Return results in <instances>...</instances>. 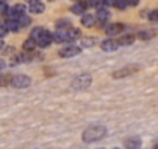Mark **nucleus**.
I'll list each match as a JSON object with an SVG mask.
<instances>
[{
  "label": "nucleus",
  "instance_id": "nucleus-9",
  "mask_svg": "<svg viewBox=\"0 0 158 149\" xmlns=\"http://www.w3.org/2000/svg\"><path fill=\"white\" fill-rule=\"evenodd\" d=\"M68 28H57V31L54 33V42L57 44H64V42H70L68 40Z\"/></svg>",
  "mask_w": 158,
  "mask_h": 149
},
{
  "label": "nucleus",
  "instance_id": "nucleus-27",
  "mask_svg": "<svg viewBox=\"0 0 158 149\" xmlns=\"http://www.w3.org/2000/svg\"><path fill=\"white\" fill-rule=\"evenodd\" d=\"M129 3H130V6H136L139 3V0H129Z\"/></svg>",
  "mask_w": 158,
  "mask_h": 149
},
{
  "label": "nucleus",
  "instance_id": "nucleus-19",
  "mask_svg": "<svg viewBox=\"0 0 158 149\" xmlns=\"http://www.w3.org/2000/svg\"><path fill=\"white\" fill-rule=\"evenodd\" d=\"M42 33H44V28L42 27H37V28H34L33 31H31V34H30V37H33L34 40H37L40 36H42Z\"/></svg>",
  "mask_w": 158,
  "mask_h": 149
},
{
  "label": "nucleus",
  "instance_id": "nucleus-12",
  "mask_svg": "<svg viewBox=\"0 0 158 149\" xmlns=\"http://www.w3.org/2000/svg\"><path fill=\"white\" fill-rule=\"evenodd\" d=\"M104 30H106V34H109V36H113V34H118V33H121V31L124 30V25H123V23H110V25H107Z\"/></svg>",
  "mask_w": 158,
  "mask_h": 149
},
{
  "label": "nucleus",
  "instance_id": "nucleus-5",
  "mask_svg": "<svg viewBox=\"0 0 158 149\" xmlns=\"http://www.w3.org/2000/svg\"><path fill=\"white\" fill-rule=\"evenodd\" d=\"M51 42H54V34L50 33L48 30H44L42 36L37 39V45H39L40 48H45V47H48Z\"/></svg>",
  "mask_w": 158,
  "mask_h": 149
},
{
  "label": "nucleus",
  "instance_id": "nucleus-8",
  "mask_svg": "<svg viewBox=\"0 0 158 149\" xmlns=\"http://www.w3.org/2000/svg\"><path fill=\"white\" fill-rule=\"evenodd\" d=\"M138 70V67H135V65H130V67H126V68H121V70H116L112 76L115 78V79H118V78H124V76H129V74H132V73H135Z\"/></svg>",
  "mask_w": 158,
  "mask_h": 149
},
{
  "label": "nucleus",
  "instance_id": "nucleus-13",
  "mask_svg": "<svg viewBox=\"0 0 158 149\" xmlns=\"http://www.w3.org/2000/svg\"><path fill=\"white\" fill-rule=\"evenodd\" d=\"M36 47H39V45H37V40H34L33 37H28V39L23 42V50H25L27 53L34 51V50H36Z\"/></svg>",
  "mask_w": 158,
  "mask_h": 149
},
{
  "label": "nucleus",
  "instance_id": "nucleus-11",
  "mask_svg": "<svg viewBox=\"0 0 158 149\" xmlns=\"http://www.w3.org/2000/svg\"><path fill=\"white\" fill-rule=\"evenodd\" d=\"M30 13L33 14H42L45 11V5L42 2H39V0H34V2H30V6H28Z\"/></svg>",
  "mask_w": 158,
  "mask_h": 149
},
{
  "label": "nucleus",
  "instance_id": "nucleus-14",
  "mask_svg": "<svg viewBox=\"0 0 158 149\" xmlns=\"http://www.w3.org/2000/svg\"><path fill=\"white\" fill-rule=\"evenodd\" d=\"M95 17L92 16V14H89V13H85V14H82L81 16V23L84 25V27H93L95 25Z\"/></svg>",
  "mask_w": 158,
  "mask_h": 149
},
{
  "label": "nucleus",
  "instance_id": "nucleus-22",
  "mask_svg": "<svg viewBox=\"0 0 158 149\" xmlns=\"http://www.w3.org/2000/svg\"><path fill=\"white\" fill-rule=\"evenodd\" d=\"M139 144H141V141H139V140H136V138L126 141V146H129V147H136V146H139Z\"/></svg>",
  "mask_w": 158,
  "mask_h": 149
},
{
  "label": "nucleus",
  "instance_id": "nucleus-1",
  "mask_svg": "<svg viewBox=\"0 0 158 149\" xmlns=\"http://www.w3.org/2000/svg\"><path fill=\"white\" fill-rule=\"evenodd\" d=\"M104 135H106V127L101 126V124H95V126H90L89 129L84 130L82 140L85 143H93V141H98V140L104 138Z\"/></svg>",
  "mask_w": 158,
  "mask_h": 149
},
{
  "label": "nucleus",
  "instance_id": "nucleus-21",
  "mask_svg": "<svg viewBox=\"0 0 158 149\" xmlns=\"http://www.w3.org/2000/svg\"><path fill=\"white\" fill-rule=\"evenodd\" d=\"M152 36H153L152 31H139V33H138V37H139V39H150Z\"/></svg>",
  "mask_w": 158,
  "mask_h": 149
},
{
  "label": "nucleus",
  "instance_id": "nucleus-20",
  "mask_svg": "<svg viewBox=\"0 0 158 149\" xmlns=\"http://www.w3.org/2000/svg\"><path fill=\"white\" fill-rule=\"evenodd\" d=\"M19 23H20V30H22V28H27V27L31 23V19H30L28 16H22V17L19 19Z\"/></svg>",
  "mask_w": 158,
  "mask_h": 149
},
{
  "label": "nucleus",
  "instance_id": "nucleus-24",
  "mask_svg": "<svg viewBox=\"0 0 158 149\" xmlns=\"http://www.w3.org/2000/svg\"><path fill=\"white\" fill-rule=\"evenodd\" d=\"M149 20L152 22H158V10H153L149 13Z\"/></svg>",
  "mask_w": 158,
  "mask_h": 149
},
{
  "label": "nucleus",
  "instance_id": "nucleus-28",
  "mask_svg": "<svg viewBox=\"0 0 158 149\" xmlns=\"http://www.w3.org/2000/svg\"><path fill=\"white\" fill-rule=\"evenodd\" d=\"M30 2H34V0H30Z\"/></svg>",
  "mask_w": 158,
  "mask_h": 149
},
{
  "label": "nucleus",
  "instance_id": "nucleus-10",
  "mask_svg": "<svg viewBox=\"0 0 158 149\" xmlns=\"http://www.w3.org/2000/svg\"><path fill=\"white\" fill-rule=\"evenodd\" d=\"M118 47H119V42H116V40H113V39H106V40H102L101 42V48L104 50V51H116L118 50Z\"/></svg>",
  "mask_w": 158,
  "mask_h": 149
},
{
  "label": "nucleus",
  "instance_id": "nucleus-6",
  "mask_svg": "<svg viewBox=\"0 0 158 149\" xmlns=\"http://www.w3.org/2000/svg\"><path fill=\"white\" fill-rule=\"evenodd\" d=\"M109 17H110V13H109V10H107L106 6L98 8V16H96V19H98V22H99V27H101V28H106V27H107L106 23H107Z\"/></svg>",
  "mask_w": 158,
  "mask_h": 149
},
{
  "label": "nucleus",
  "instance_id": "nucleus-17",
  "mask_svg": "<svg viewBox=\"0 0 158 149\" xmlns=\"http://www.w3.org/2000/svg\"><path fill=\"white\" fill-rule=\"evenodd\" d=\"M67 31H68V40H70V42H73V40H76V39L81 37V31H79L77 28H68Z\"/></svg>",
  "mask_w": 158,
  "mask_h": 149
},
{
  "label": "nucleus",
  "instance_id": "nucleus-7",
  "mask_svg": "<svg viewBox=\"0 0 158 149\" xmlns=\"http://www.w3.org/2000/svg\"><path fill=\"white\" fill-rule=\"evenodd\" d=\"M27 8H25V5H14L13 8H11V11H10V19H16V20H19L22 16H25L27 13Z\"/></svg>",
  "mask_w": 158,
  "mask_h": 149
},
{
  "label": "nucleus",
  "instance_id": "nucleus-16",
  "mask_svg": "<svg viewBox=\"0 0 158 149\" xmlns=\"http://www.w3.org/2000/svg\"><path fill=\"white\" fill-rule=\"evenodd\" d=\"M110 3L115 6V8H118V10H126L130 3H129V0H110Z\"/></svg>",
  "mask_w": 158,
  "mask_h": 149
},
{
  "label": "nucleus",
  "instance_id": "nucleus-3",
  "mask_svg": "<svg viewBox=\"0 0 158 149\" xmlns=\"http://www.w3.org/2000/svg\"><path fill=\"white\" fill-rule=\"evenodd\" d=\"M31 84V79L25 74H16L14 78H11V86L16 89H27Z\"/></svg>",
  "mask_w": 158,
  "mask_h": 149
},
{
  "label": "nucleus",
  "instance_id": "nucleus-26",
  "mask_svg": "<svg viewBox=\"0 0 158 149\" xmlns=\"http://www.w3.org/2000/svg\"><path fill=\"white\" fill-rule=\"evenodd\" d=\"M82 47H92L93 44H95V40L93 39H82Z\"/></svg>",
  "mask_w": 158,
  "mask_h": 149
},
{
  "label": "nucleus",
  "instance_id": "nucleus-15",
  "mask_svg": "<svg viewBox=\"0 0 158 149\" xmlns=\"http://www.w3.org/2000/svg\"><path fill=\"white\" fill-rule=\"evenodd\" d=\"M71 11H73L74 14H77V16H82V14L87 13V6H85L82 2H79V3H76V5L71 6Z\"/></svg>",
  "mask_w": 158,
  "mask_h": 149
},
{
  "label": "nucleus",
  "instance_id": "nucleus-23",
  "mask_svg": "<svg viewBox=\"0 0 158 149\" xmlns=\"http://www.w3.org/2000/svg\"><path fill=\"white\" fill-rule=\"evenodd\" d=\"M10 8H8V3L5 2V0H2V14L3 16H10Z\"/></svg>",
  "mask_w": 158,
  "mask_h": 149
},
{
  "label": "nucleus",
  "instance_id": "nucleus-18",
  "mask_svg": "<svg viewBox=\"0 0 158 149\" xmlns=\"http://www.w3.org/2000/svg\"><path fill=\"white\" fill-rule=\"evenodd\" d=\"M119 45H130V44H133L135 42V36H132V34H127V36H124V37H121L119 40Z\"/></svg>",
  "mask_w": 158,
  "mask_h": 149
},
{
  "label": "nucleus",
  "instance_id": "nucleus-29",
  "mask_svg": "<svg viewBox=\"0 0 158 149\" xmlns=\"http://www.w3.org/2000/svg\"><path fill=\"white\" fill-rule=\"evenodd\" d=\"M50 2H54V0H50Z\"/></svg>",
  "mask_w": 158,
  "mask_h": 149
},
{
  "label": "nucleus",
  "instance_id": "nucleus-25",
  "mask_svg": "<svg viewBox=\"0 0 158 149\" xmlns=\"http://www.w3.org/2000/svg\"><path fill=\"white\" fill-rule=\"evenodd\" d=\"M68 25H70V22H68V20H65V19H64V20H59V22L56 23V27H57V28H70Z\"/></svg>",
  "mask_w": 158,
  "mask_h": 149
},
{
  "label": "nucleus",
  "instance_id": "nucleus-2",
  "mask_svg": "<svg viewBox=\"0 0 158 149\" xmlns=\"http://www.w3.org/2000/svg\"><path fill=\"white\" fill-rule=\"evenodd\" d=\"M90 84H92V76L90 74H79V76L73 81V89H76V90H85V89H89L90 87Z\"/></svg>",
  "mask_w": 158,
  "mask_h": 149
},
{
  "label": "nucleus",
  "instance_id": "nucleus-4",
  "mask_svg": "<svg viewBox=\"0 0 158 149\" xmlns=\"http://www.w3.org/2000/svg\"><path fill=\"white\" fill-rule=\"evenodd\" d=\"M81 47H76V45H70V47H65L59 51V56L62 57H74L77 54H81Z\"/></svg>",
  "mask_w": 158,
  "mask_h": 149
}]
</instances>
